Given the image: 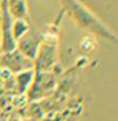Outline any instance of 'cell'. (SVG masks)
Listing matches in <instances>:
<instances>
[{"label":"cell","instance_id":"6da1fadb","mask_svg":"<svg viewBox=\"0 0 118 121\" xmlns=\"http://www.w3.org/2000/svg\"><path fill=\"white\" fill-rule=\"evenodd\" d=\"M63 10L68 12L73 22L80 28L87 31L89 34L106 40L110 43L117 41V35L113 30L106 26L90 8H87L80 0H60Z\"/></svg>","mask_w":118,"mask_h":121},{"label":"cell","instance_id":"7a4b0ae2","mask_svg":"<svg viewBox=\"0 0 118 121\" xmlns=\"http://www.w3.org/2000/svg\"><path fill=\"white\" fill-rule=\"evenodd\" d=\"M58 37L55 34L42 35L36 57L33 59V70L36 72L53 70L58 60Z\"/></svg>","mask_w":118,"mask_h":121},{"label":"cell","instance_id":"3957f363","mask_svg":"<svg viewBox=\"0 0 118 121\" xmlns=\"http://www.w3.org/2000/svg\"><path fill=\"white\" fill-rule=\"evenodd\" d=\"M55 88V79L50 71H44V72H36L33 77L32 85L30 86L27 94L28 99L36 100L41 97H46L50 93H53Z\"/></svg>","mask_w":118,"mask_h":121},{"label":"cell","instance_id":"277c9868","mask_svg":"<svg viewBox=\"0 0 118 121\" xmlns=\"http://www.w3.org/2000/svg\"><path fill=\"white\" fill-rule=\"evenodd\" d=\"M0 66L10 73H18L21 71L33 68V60L27 58L17 49L0 53Z\"/></svg>","mask_w":118,"mask_h":121},{"label":"cell","instance_id":"5b68a950","mask_svg":"<svg viewBox=\"0 0 118 121\" xmlns=\"http://www.w3.org/2000/svg\"><path fill=\"white\" fill-rule=\"evenodd\" d=\"M42 35L36 30L35 27L31 26L28 32L23 35L21 39L17 40V45L16 49L19 50L23 56H26L27 58L30 59H35L36 53H37V49H39V45L41 43Z\"/></svg>","mask_w":118,"mask_h":121},{"label":"cell","instance_id":"8992f818","mask_svg":"<svg viewBox=\"0 0 118 121\" xmlns=\"http://www.w3.org/2000/svg\"><path fill=\"white\" fill-rule=\"evenodd\" d=\"M33 77H35V70H33V68L21 71V72H18V73H14V80H16L18 94H21V95L27 94L30 86L32 85Z\"/></svg>","mask_w":118,"mask_h":121},{"label":"cell","instance_id":"52a82bcc","mask_svg":"<svg viewBox=\"0 0 118 121\" xmlns=\"http://www.w3.org/2000/svg\"><path fill=\"white\" fill-rule=\"evenodd\" d=\"M7 7L13 19L30 18V12L26 0H7Z\"/></svg>","mask_w":118,"mask_h":121},{"label":"cell","instance_id":"ba28073f","mask_svg":"<svg viewBox=\"0 0 118 121\" xmlns=\"http://www.w3.org/2000/svg\"><path fill=\"white\" fill-rule=\"evenodd\" d=\"M31 27V23L28 19H13L12 22V36L13 39L18 40L21 39L23 35L28 32V30H30Z\"/></svg>","mask_w":118,"mask_h":121},{"label":"cell","instance_id":"9c48e42d","mask_svg":"<svg viewBox=\"0 0 118 121\" xmlns=\"http://www.w3.org/2000/svg\"><path fill=\"white\" fill-rule=\"evenodd\" d=\"M93 44H96V43L94 41V37L90 36H85L83 39L80 41V49H81L82 52H85V53H89V52L93 50Z\"/></svg>","mask_w":118,"mask_h":121},{"label":"cell","instance_id":"30bf717a","mask_svg":"<svg viewBox=\"0 0 118 121\" xmlns=\"http://www.w3.org/2000/svg\"><path fill=\"white\" fill-rule=\"evenodd\" d=\"M64 121H76L74 119H67V120H64Z\"/></svg>","mask_w":118,"mask_h":121},{"label":"cell","instance_id":"8fae6325","mask_svg":"<svg viewBox=\"0 0 118 121\" xmlns=\"http://www.w3.org/2000/svg\"><path fill=\"white\" fill-rule=\"evenodd\" d=\"M0 45H1V35H0Z\"/></svg>","mask_w":118,"mask_h":121},{"label":"cell","instance_id":"7c38bea8","mask_svg":"<svg viewBox=\"0 0 118 121\" xmlns=\"http://www.w3.org/2000/svg\"><path fill=\"white\" fill-rule=\"evenodd\" d=\"M0 18H1V9H0Z\"/></svg>","mask_w":118,"mask_h":121},{"label":"cell","instance_id":"4fadbf2b","mask_svg":"<svg viewBox=\"0 0 118 121\" xmlns=\"http://www.w3.org/2000/svg\"><path fill=\"white\" fill-rule=\"evenodd\" d=\"M0 3H1V0H0Z\"/></svg>","mask_w":118,"mask_h":121}]
</instances>
